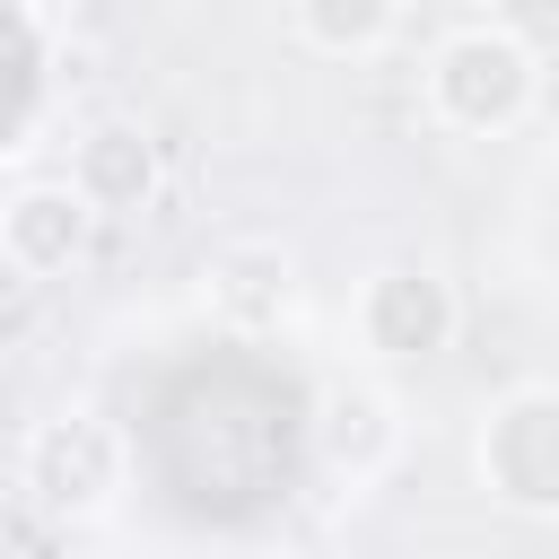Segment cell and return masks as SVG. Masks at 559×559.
<instances>
[{
    "label": "cell",
    "mask_w": 559,
    "mask_h": 559,
    "mask_svg": "<svg viewBox=\"0 0 559 559\" xmlns=\"http://www.w3.org/2000/svg\"><path fill=\"white\" fill-rule=\"evenodd\" d=\"M288 35L323 61H376L384 44H402V9L393 0H288Z\"/></svg>",
    "instance_id": "9c48e42d"
},
{
    "label": "cell",
    "mask_w": 559,
    "mask_h": 559,
    "mask_svg": "<svg viewBox=\"0 0 559 559\" xmlns=\"http://www.w3.org/2000/svg\"><path fill=\"white\" fill-rule=\"evenodd\" d=\"M201 306L227 332H280L297 314V253L280 236H227L201 262Z\"/></svg>",
    "instance_id": "52a82bcc"
},
{
    "label": "cell",
    "mask_w": 559,
    "mask_h": 559,
    "mask_svg": "<svg viewBox=\"0 0 559 559\" xmlns=\"http://www.w3.org/2000/svg\"><path fill=\"white\" fill-rule=\"evenodd\" d=\"M87 245H96V210L79 201L70 175H35L0 201V262L17 280H61L87 262Z\"/></svg>",
    "instance_id": "5b68a950"
},
{
    "label": "cell",
    "mask_w": 559,
    "mask_h": 559,
    "mask_svg": "<svg viewBox=\"0 0 559 559\" xmlns=\"http://www.w3.org/2000/svg\"><path fill=\"white\" fill-rule=\"evenodd\" d=\"M472 480L507 515L559 524V384H515L472 428Z\"/></svg>",
    "instance_id": "3957f363"
},
{
    "label": "cell",
    "mask_w": 559,
    "mask_h": 559,
    "mask_svg": "<svg viewBox=\"0 0 559 559\" xmlns=\"http://www.w3.org/2000/svg\"><path fill=\"white\" fill-rule=\"evenodd\" d=\"M122 472H131V445L105 411H52L26 428V454H17V489L44 524H96L114 498H122Z\"/></svg>",
    "instance_id": "7a4b0ae2"
},
{
    "label": "cell",
    "mask_w": 559,
    "mask_h": 559,
    "mask_svg": "<svg viewBox=\"0 0 559 559\" xmlns=\"http://www.w3.org/2000/svg\"><path fill=\"white\" fill-rule=\"evenodd\" d=\"M70 183H79V201H87L96 218H140V210H157V192H166V148H157L148 122L105 114V122L79 131Z\"/></svg>",
    "instance_id": "8992f818"
},
{
    "label": "cell",
    "mask_w": 559,
    "mask_h": 559,
    "mask_svg": "<svg viewBox=\"0 0 559 559\" xmlns=\"http://www.w3.org/2000/svg\"><path fill=\"white\" fill-rule=\"evenodd\" d=\"M314 454H323V472L332 480H376L393 454H402V402L384 393V384H332L323 402H314Z\"/></svg>",
    "instance_id": "ba28073f"
},
{
    "label": "cell",
    "mask_w": 559,
    "mask_h": 559,
    "mask_svg": "<svg viewBox=\"0 0 559 559\" xmlns=\"http://www.w3.org/2000/svg\"><path fill=\"white\" fill-rule=\"evenodd\" d=\"M349 323H358V349H367V358H384V367H428V358L454 349L463 297H454V280H445L437 262L393 253V262H376V271L358 280Z\"/></svg>",
    "instance_id": "277c9868"
},
{
    "label": "cell",
    "mask_w": 559,
    "mask_h": 559,
    "mask_svg": "<svg viewBox=\"0 0 559 559\" xmlns=\"http://www.w3.org/2000/svg\"><path fill=\"white\" fill-rule=\"evenodd\" d=\"M428 122L454 140H507L542 105V52L507 17H454L419 61Z\"/></svg>",
    "instance_id": "6da1fadb"
}]
</instances>
